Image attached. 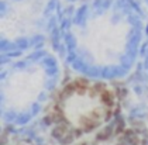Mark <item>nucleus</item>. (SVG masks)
Here are the masks:
<instances>
[{"label": "nucleus", "instance_id": "obj_4", "mask_svg": "<svg viewBox=\"0 0 148 145\" xmlns=\"http://www.w3.org/2000/svg\"><path fill=\"white\" fill-rule=\"evenodd\" d=\"M42 79L34 69H25L13 76L6 86V100L12 107H25L37 99Z\"/></svg>", "mask_w": 148, "mask_h": 145}, {"label": "nucleus", "instance_id": "obj_2", "mask_svg": "<svg viewBox=\"0 0 148 145\" xmlns=\"http://www.w3.org/2000/svg\"><path fill=\"white\" fill-rule=\"evenodd\" d=\"M128 30L124 20L110 13L95 18L82 35V48L100 65L120 59L127 45Z\"/></svg>", "mask_w": 148, "mask_h": 145}, {"label": "nucleus", "instance_id": "obj_1", "mask_svg": "<svg viewBox=\"0 0 148 145\" xmlns=\"http://www.w3.org/2000/svg\"><path fill=\"white\" fill-rule=\"evenodd\" d=\"M117 110L119 97L110 85L76 79L58 92L51 103L48 120L59 141L73 142L112 123Z\"/></svg>", "mask_w": 148, "mask_h": 145}, {"label": "nucleus", "instance_id": "obj_3", "mask_svg": "<svg viewBox=\"0 0 148 145\" xmlns=\"http://www.w3.org/2000/svg\"><path fill=\"white\" fill-rule=\"evenodd\" d=\"M82 145H147V140L137 124L113 120L88 137Z\"/></svg>", "mask_w": 148, "mask_h": 145}]
</instances>
